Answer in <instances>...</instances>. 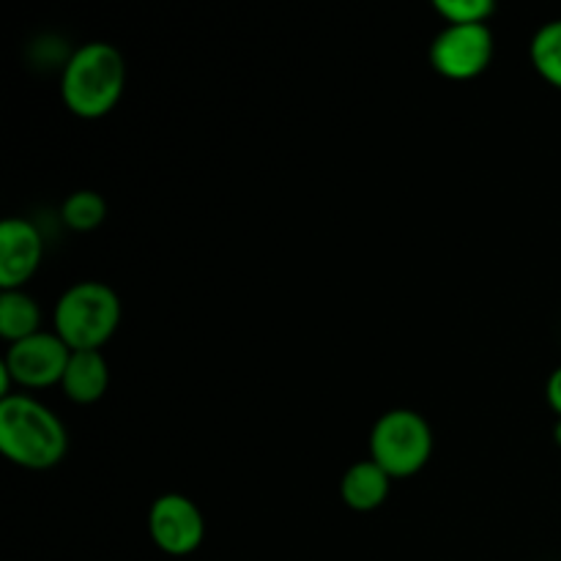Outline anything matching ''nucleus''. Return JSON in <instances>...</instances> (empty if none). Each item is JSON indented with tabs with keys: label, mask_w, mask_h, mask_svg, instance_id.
I'll return each mask as SVG.
<instances>
[{
	"label": "nucleus",
	"mask_w": 561,
	"mask_h": 561,
	"mask_svg": "<svg viewBox=\"0 0 561 561\" xmlns=\"http://www.w3.org/2000/svg\"><path fill=\"white\" fill-rule=\"evenodd\" d=\"M71 348L55 332H38L33 337L11 343L5 351L3 370L11 381L25 389L53 387L64 381Z\"/></svg>",
	"instance_id": "5"
},
{
	"label": "nucleus",
	"mask_w": 561,
	"mask_h": 561,
	"mask_svg": "<svg viewBox=\"0 0 561 561\" xmlns=\"http://www.w3.org/2000/svg\"><path fill=\"white\" fill-rule=\"evenodd\" d=\"M548 403H551V409L557 411L559 420H561V367H557V370L551 373V378H548Z\"/></svg>",
	"instance_id": "15"
},
{
	"label": "nucleus",
	"mask_w": 561,
	"mask_h": 561,
	"mask_svg": "<svg viewBox=\"0 0 561 561\" xmlns=\"http://www.w3.org/2000/svg\"><path fill=\"white\" fill-rule=\"evenodd\" d=\"M148 531L159 551L170 557H190L206 537V520L201 507L181 493H164L151 504Z\"/></svg>",
	"instance_id": "7"
},
{
	"label": "nucleus",
	"mask_w": 561,
	"mask_h": 561,
	"mask_svg": "<svg viewBox=\"0 0 561 561\" xmlns=\"http://www.w3.org/2000/svg\"><path fill=\"white\" fill-rule=\"evenodd\" d=\"M60 387L80 405L102 400L110 387V365L102 351H71Z\"/></svg>",
	"instance_id": "9"
},
{
	"label": "nucleus",
	"mask_w": 561,
	"mask_h": 561,
	"mask_svg": "<svg viewBox=\"0 0 561 561\" xmlns=\"http://www.w3.org/2000/svg\"><path fill=\"white\" fill-rule=\"evenodd\" d=\"M55 334L71 351H102L121 323V299L104 283H77L55 305Z\"/></svg>",
	"instance_id": "3"
},
{
	"label": "nucleus",
	"mask_w": 561,
	"mask_h": 561,
	"mask_svg": "<svg viewBox=\"0 0 561 561\" xmlns=\"http://www.w3.org/2000/svg\"><path fill=\"white\" fill-rule=\"evenodd\" d=\"M433 455V431L422 414L394 409L378 416L370 433V460H376L392 480L411 477L427 466Z\"/></svg>",
	"instance_id": "4"
},
{
	"label": "nucleus",
	"mask_w": 561,
	"mask_h": 561,
	"mask_svg": "<svg viewBox=\"0 0 561 561\" xmlns=\"http://www.w3.org/2000/svg\"><path fill=\"white\" fill-rule=\"evenodd\" d=\"M126 85V64L118 47L88 42L71 53L60 77V96L80 118H102L118 104Z\"/></svg>",
	"instance_id": "2"
},
{
	"label": "nucleus",
	"mask_w": 561,
	"mask_h": 561,
	"mask_svg": "<svg viewBox=\"0 0 561 561\" xmlns=\"http://www.w3.org/2000/svg\"><path fill=\"white\" fill-rule=\"evenodd\" d=\"M44 255L42 233L27 219H3L0 225V288L20 290L36 274Z\"/></svg>",
	"instance_id": "8"
},
{
	"label": "nucleus",
	"mask_w": 561,
	"mask_h": 561,
	"mask_svg": "<svg viewBox=\"0 0 561 561\" xmlns=\"http://www.w3.org/2000/svg\"><path fill=\"white\" fill-rule=\"evenodd\" d=\"M493 58V33L488 25H447L431 44V64L449 80L482 75Z\"/></svg>",
	"instance_id": "6"
},
{
	"label": "nucleus",
	"mask_w": 561,
	"mask_h": 561,
	"mask_svg": "<svg viewBox=\"0 0 561 561\" xmlns=\"http://www.w3.org/2000/svg\"><path fill=\"white\" fill-rule=\"evenodd\" d=\"M529 53L537 75L561 91V20L548 22L535 33Z\"/></svg>",
	"instance_id": "12"
},
{
	"label": "nucleus",
	"mask_w": 561,
	"mask_h": 561,
	"mask_svg": "<svg viewBox=\"0 0 561 561\" xmlns=\"http://www.w3.org/2000/svg\"><path fill=\"white\" fill-rule=\"evenodd\" d=\"M38 332H42V310H38L36 299L22 288L3 290L0 294V334L9 343H20Z\"/></svg>",
	"instance_id": "11"
},
{
	"label": "nucleus",
	"mask_w": 561,
	"mask_h": 561,
	"mask_svg": "<svg viewBox=\"0 0 561 561\" xmlns=\"http://www.w3.org/2000/svg\"><path fill=\"white\" fill-rule=\"evenodd\" d=\"M389 488H392V477L376 460H359L343 474L340 496H343L345 507L356 510V513H373L387 502Z\"/></svg>",
	"instance_id": "10"
},
{
	"label": "nucleus",
	"mask_w": 561,
	"mask_h": 561,
	"mask_svg": "<svg viewBox=\"0 0 561 561\" xmlns=\"http://www.w3.org/2000/svg\"><path fill=\"white\" fill-rule=\"evenodd\" d=\"M553 438H557V444L561 447V420L553 425Z\"/></svg>",
	"instance_id": "16"
},
{
	"label": "nucleus",
	"mask_w": 561,
	"mask_h": 561,
	"mask_svg": "<svg viewBox=\"0 0 561 561\" xmlns=\"http://www.w3.org/2000/svg\"><path fill=\"white\" fill-rule=\"evenodd\" d=\"M60 217L77 233H88V230H96L104 222V217H107V203L93 190L71 192L64 201Z\"/></svg>",
	"instance_id": "13"
},
{
	"label": "nucleus",
	"mask_w": 561,
	"mask_h": 561,
	"mask_svg": "<svg viewBox=\"0 0 561 561\" xmlns=\"http://www.w3.org/2000/svg\"><path fill=\"white\" fill-rule=\"evenodd\" d=\"M69 449L64 422L27 394L0 400V453L31 471L53 469Z\"/></svg>",
	"instance_id": "1"
},
{
	"label": "nucleus",
	"mask_w": 561,
	"mask_h": 561,
	"mask_svg": "<svg viewBox=\"0 0 561 561\" xmlns=\"http://www.w3.org/2000/svg\"><path fill=\"white\" fill-rule=\"evenodd\" d=\"M433 9L447 20V25H488L496 5L491 0H436Z\"/></svg>",
	"instance_id": "14"
}]
</instances>
